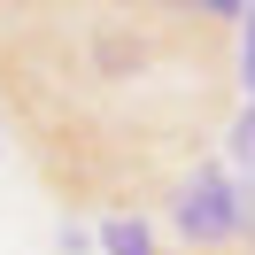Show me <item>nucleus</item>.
Masks as SVG:
<instances>
[{
  "label": "nucleus",
  "instance_id": "1",
  "mask_svg": "<svg viewBox=\"0 0 255 255\" xmlns=\"http://www.w3.org/2000/svg\"><path fill=\"white\" fill-rule=\"evenodd\" d=\"M162 217H170V232L186 240L193 255H217V248H232V240H248L255 193L232 178V162H193V170L170 186Z\"/></svg>",
  "mask_w": 255,
  "mask_h": 255
},
{
  "label": "nucleus",
  "instance_id": "2",
  "mask_svg": "<svg viewBox=\"0 0 255 255\" xmlns=\"http://www.w3.org/2000/svg\"><path fill=\"white\" fill-rule=\"evenodd\" d=\"M93 248L101 255H155V224H147L139 209H109V217L93 224Z\"/></svg>",
  "mask_w": 255,
  "mask_h": 255
},
{
  "label": "nucleus",
  "instance_id": "3",
  "mask_svg": "<svg viewBox=\"0 0 255 255\" xmlns=\"http://www.w3.org/2000/svg\"><path fill=\"white\" fill-rule=\"evenodd\" d=\"M224 155H232V178L255 193V101L232 116V131H224Z\"/></svg>",
  "mask_w": 255,
  "mask_h": 255
},
{
  "label": "nucleus",
  "instance_id": "4",
  "mask_svg": "<svg viewBox=\"0 0 255 255\" xmlns=\"http://www.w3.org/2000/svg\"><path fill=\"white\" fill-rule=\"evenodd\" d=\"M162 8H178V16H209V23H240V16H248V0H162Z\"/></svg>",
  "mask_w": 255,
  "mask_h": 255
},
{
  "label": "nucleus",
  "instance_id": "5",
  "mask_svg": "<svg viewBox=\"0 0 255 255\" xmlns=\"http://www.w3.org/2000/svg\"><path fill=\"white\" fill-rule=\"evenodd\" d=\"M240 93L255 101V0H248V16H240Z\"/></svg>",
  "mask_w": 255,
  "mask_h": 255
},
{
  "label": "nucleus",
  "instance_id": "6",
  "mask_svg": "<svg viewBox=\"0 0 255 255\" xmlns=\"http://www.w3.org/2000/svg\"><path fill=\"white\" fill-rule=\"evenodd\" d=\"M54 248H62V255H85V248H93V232H85L78 217H62V224H54Z\"/></svg>",
  "mask_w": 255,
  "mask_h": 255
},
{
  "label": "nucleus",
  "instance_id": "7",
  "mask_svg": "<svg viewBox=\"0 0 255 255\" xmlns=\"http://www.w3.org/2000/svg\"><path fill=\"white\" fill-rule=\"evenodd\" d=\"M0 155H8V124H0Z\"/></svg>",
  "mask_w": 255,
  "mask_h": 255
}]
</instances>
